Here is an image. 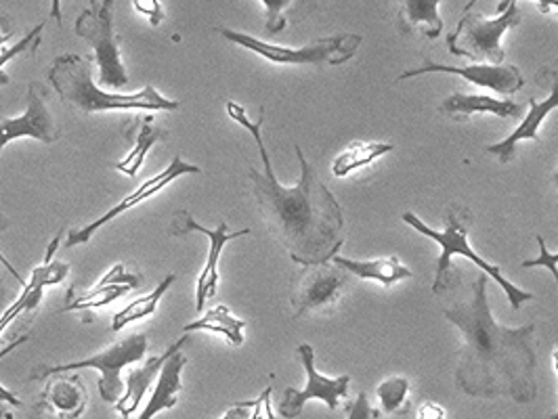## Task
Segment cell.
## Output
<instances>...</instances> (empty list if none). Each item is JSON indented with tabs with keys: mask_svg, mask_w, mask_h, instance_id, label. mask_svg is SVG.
<instances>
[{
	"mask_svg": "<svg viewBox=\"0 0 558 419\" xmlns=\"http://www.w3.org/2000/svg\"><path fill=\"white\" fill-rule=\"evenodd\" d=\"M225 108L231 120L251 133L258 147L263 172L251 168L248 176L260 217L274 239L296 264L307 267L332 260L344 244V214L328 185L308 164L303 149L299 145L294 147L301 162L299 183L294 187H283L276 178L263 140L265 108H260L256 122H251L246 110L233 101H227Z\"/></svg>",
	"mask_w": 558,
	"mask_h": 419,
	"instance_id": "6da1fadb",
	"label": "cell"
},
{
	"mask_svg": "<svg viewBox=\"0 0 558 419\" xmlns=\"http://www.w3.org/2000/svg\"><path fill=\"white\" fill-rule=\"evenodd\" d=\"M444 312L464 337L456 369L460 391L478 398L510 396L517 403L535 398V325L504 328L494 319L485 273L476 278L469 300Z\"/></svg>",
	"mask_w": 558,
	"mask_h": 419,
	"instance_id": "7a4b0ae2",
	"label": "cell"
},
{
	"mask_svg": "<svg viewBox=\"0 0 558 419\" xmlns=\"http://www.w3.org/2000/svg\"><path fill=\"white\" fill-rule=\"evenodd\" d=\"M93 56H59L47 76L61 103L81 113L129 112V110H167L177 112L181 101L167 99L156 86L147 84L140 93L116 95L101 90L93 81Z\"/></svg>",
	"mask_w": 558,
	"mask_h": 419,
	"instance_id": "3957f363",
	"label": "cell"
},
{
	"mask_svg": "<svg viewBox=\"0 0 558 419\" xmlns=\"http://www.w3.org/2000/svg\"><path fill=\"white\" fill-rule=\"evenodd\" d=\"M401 219H403V223L408 224V226H412L414 231H418L424 237H428V239H433V242H437L441 246V256H439V262H437V273H435V283H433V292L435 294H441L446 289H451L456 283H460V278H456L458 271L451 267V258L458 254V256H466L471 262H475V267H478L487 278L496 281L506 292L508 303H510V307L514 308V310H519L530 300H535V296L531 292H525V289H521L514 283L506 280L498 264L487 262L485 258H481L471 248V244H469V229H471V223H473V212L469 208L458 206V204L449 206L446 210V217H444V221H446L444 231H435V229L426 226L412 212H405Z\"/></svg>",
	"mask_w": 558,
	"mask_h": 419,
	"instance_id": "277c9868",
	"label": "cell"
},
{
	"mask_svg": "<svg viewBox=\"0 0 558 419\" xmlns=\"http://www.w3.org/2000/svg\"><path fill=\"white\" fill-rule=\"evenodd\" d=\"M215 32L221 34L227 42L244 47L252 53L279 65H342L349 59H353L363 42L362 36L357 34H335V36L317 38L305 47L292 49V47L263 42L251 34L235 32V29L217 28Z\"/></svg>",
	"mask_w": 558,
	"mask_h": 419,
	"instance_id": "5b68a950",
	"label": "cell"
},
{
	"mask_svg": "<svg viewBox=\"0 0 558 419\" xmlns=\"http://www.w3.org/2000/svg\"><path fill=\"white\" fill-rule=\"evenodd\" d=\"M521 22H523V11L517 0H508V7L494 20H487L481 13L469 11L458 22V28L447 36L449 53L500 65L506 59L502 36L508 29L519 26Z\"/></svg>",
	"mask_w": 558,
	"mask_h": 419,
	"instance_id": "8992f818",
	"label": "cell"
},
{
	"mask_svg": "<svg viewBox=\"0 0 558 419\" xmlns=\"http://www.w3.org/2000/svg\"><path fill=\"white\" fill-rule=\"evenodd\" d=\"M90 7L76 20V34L95 49L99 65V83L108 88H122L131 83L120 53V36L113 32L116 0H88Z\"/></svg>",
	"mask_w": 558,
	"mask_h": 419,
	"instance_id": "52a82bcc",
	"label": "cell"
},
{
	"mask_svg": "<svg viewBox=\"0 0 558 419\" xmlns=\"http://www.w3.org/2000/svg\"><path fill=\"white\" fill-rule=\"evenodd\" d=\"M149 348V340L145 334H133L124 337L122 342L113 344L108 350L76 361V363L56 365V367H38L29 373V380H49L56 378L59 373H70L78 369H97L101 371L99 380V394L106 403H116L124 394V382H122V369L126 365H135L145 357Z\"/></svg>",
	"mask_w": 558,
	"mask_h": 419,
	"instance_id": "ba28073f",
	"label": "cell"
},
{
	"mask_svg": "<svg viewBox=\"0 0 558 419\" xmlns=\"http://www.w3.org/2000/svg\"><path fill=\"white\" fill-rule=\"evenodd\" d=\"M347 271L332 260L307 264L296 275L290 303L296 317L335 310L347 285Z\"/></svg>",
	"mask_w": 558,
	"mask_h": 419,
	"instance_id": "9c48e42d",
	"label": "cell"
},
{
	"mask_svg": "<svg viewBox=\"0 0 558 419\" xmlns=\"http://www.w3.org/2000/svg\"><path fill=\"white\" fill-rule=\"evenodd\" d=\"M187 233H202L210 239V248H208V258H206V264L199 273V280H197L196 289V310H204L206 300L215 298L217 294V285H219V258H221V251L225 246L238 237H244V235H251V229H242V231H229L227 223H221L215 231H208L206 226L197 223L196 219L187 212V210H179L170 226H168V235L172 237H181V235H187Z\"/></svg>",
	"mask_w": 558,
	"mask_h": 419,
	"instance_id": "30bf717a",
	"label": "cell"
},
{
	"mask_svg": "<svg viewBox=\"0 0 558 419\" xmlns=\"http://www.w3.org/2000/svg\"><path fill=\"white\" fill-rule=\"evenodd\" d=\"M299 355H301V361H303L305 371H307V386L303 391L286 389L283 400L279 403L281 418H299L308 400H324L330 411H336L340 398H344L349 394L351 375H340V378L322 375L315 369V350L311 348V344H301Z\"/></svg>",
	"mask_w": 558,
	"mask_h": 419,
	"instance_id": "8fae6325",
	"label": "cell"
},
{
	"mask_svg": "<svg viewBox=\"0 0 558 419\" xmlns=\"http://www.w3.org/2000/svg\"><path fill=\"white\" fill-rule=\"evenodd\" d=\"M49 90L43 83H32L28 86V108L20 118L0 120V151L11 140L29 137L45 145H53L61 139V131L53 120V113L47 106Z\"/></svg>",
	"mask_w": 558,
	"mask_h": 419,
	"instance_id": "7c38bea8",
	"label": "cell"
},
{
	"mask_svg": "<svg viewBox=\"0 0 558 419\" xmlns=\"http://www.w3.org/2000/svg\"><path fill=\"white\" fill-rule=\"evenodd\" d=\"M187 174H199V167H194V164L185 162V160L179 158V156L172 158V162L168 164L165 172H160V174H156V176H149L137 192H133L131 196L124 197L118 206H113L112 210L106 212L101 219L93 221V223L88 224V226H83V229H72L63 246H65V248H76V246L88 244V242L93 239V235H95L104 224H108L110 221H113L116 217H120V214H124V212L137 208L145 199H149V197L160 194L162 189H167L172 181H177V178H181V176H187Z\"/></svg>",
	"mask_w": 558,
	"mask_h": 419,
	"instance_id": "4fadbf2b",
	"label": "cell"
},
{
	"mask_svg": "<svg viewBox=\"0 0 558 419\" xmlns=\"http://www.w3.org/2000/svg\"><path fill=\"white\" fill-rule=\"evenodd\" d=\"M426 74H453V76H462L469 83L478 84L483 88H492L496 93L502 95H514L525 86V76L521 74V70L517 65L510 63H500V65H492V63H476L469 67H456V65H441L435 63L430 59H424V63L418 67L405 70L397 83L408 81V78H416V76H426Z\"/></svg>",
	"mask_w": 558,
	"mask_h": 419,
	"instance_id": "5bb4252c",
	"label": "cell"
},
{
	"mask_svg": "<svg viewBox=\"0 0 558 419\" xmlns=\"http://www.w3.org/2000/svg\"><path fill=\"white\" fill-rule=\"evenodd\" d=\"M537 83L550 84V95H548V99L537 101V99H533V97H531L530 112L525 113L523 124H521V126H519L510 137H506V139L500 140V143H496V145H489V147H487V153L496 156L502 164L512 162L517 143L527 139L539 143V126H542V122L548 118V113L553 112V110H557L558 59H555V61H553V63H548V65H544V67L537 72Z\"/></svg>",
	"mask_w": 558,
	"mask_h": 419,
	"instance_id": "9a60e30c",
	"label": "cell"
},
{
	"mask_svg": "<svg viewBox=\"0 0 558 419\" xmlns=\"http://www.w3.org/2000/svg\"><path fill=\"white\" fill-rule=\"evenodd\" d=\"M192 337L190 334L183 335L181 340H177L167 353H162L160 357H151L149 361H145L143 367L140 369H133L126 378V392L116 400V411L124 419L131 418L137 409H140L141 400L143 396L149 391V386L158 380V373L162 371V367L167 363L168 357L177 350V348H183Z\"/></svg>",
	"mask_w": 558,
	"mask_h": 419,
	"instance_id": "2e32d148",
	"label": "cell"
},
{
	"mask_svg": "<svg viewBox=\"0 0 558 419\" xmlns=\"http://www.w3.org/2000/svg\"><path fill=\"white\" fill-rule=\"evenodd\" d=\"M43 400L59 419H78L86 411L88 391L81 375L59 373L53 382L43 392Z\"/></svg>",
	"mask_w": 558,
	"mask_h": 419,
	"instance_id": "e0dca14e",
	"label": "cell"
},
{
	"mask_svg": "<svg viewBox=\"0 0 558 419\" xmlns=\"http://www.w3.org/2000/svg\"><path fill=\"white\" fill-rule=\"evenodd\" d=\"M140 275L126 273L124 264H116L108 275H104L101 281L84 292L83 296H78L76 300H72L70 305H65L63 310L72 312V310H88V308L108 307L113 300L122 298L126 292H131L133 287L140 285Z\"/></svg>",
	"mask_w": 558,
	"mask_h": 419,
	"instance_id": "ac0fdd59",
	"label": "cell"
},
{
	"mask_svg": "<svg viewBox=\"0 0 558 419\" xmlns=\"http://www.w3.org/2000/svg\"><path fill=\"white\" fill-rule=\"evenodd\" d=\"M181 350L183 348H177L168 357L167 363H165L160 375H158V384L154 389V394L149 396V403L141 411L140 419H154L158 414L172 409L179 403V394L183 391L181 373H183V367L187 365V359L183 357Z\"/></svg>",
	"mask_w": 558,
	"mask_h": 419,
	"instance_id": "d6986e66",
	"label": "cell"
},
{
	"mask_svg": "<svg viewBox=\"0 0 558 419\" xmlns=\"http://www.w3.org/2000/svg\"><path fill=\"white\" fill-rule=\"evenodd\" d=\"M439 112L451 115L453 120H464V118L478 115V113H492V115H500V118H521L523 108L508 99L453 93L439 103Z\"/></svg>",
	"mask_w": 558,
	"mask_h": 419,
	"instance_id": "ffe728a7",
	"label": "cell"
},
{
	"mask_svg": "<svg viewBox=\"0 0 558 419\" xmlns=\"http://www.w3.org/2000/svg\"><path fill=\"white\" fill-rule=\"evenodd\" d=\"M401 9L397 15V24L403 34L418 32L422 38L435 40L441 36L444 20L439 15L441 0H399Z\"/></svg>",
	"mask_w": 558,
	"mask_h": 419,
	"instance_id": "44dd1931",
	"label": "cell"
},
{
	"mask_svg": "<svg viewBox=\"0 0 558 419\" xmlns=\"http://www.w3.org/2000/svg\"><path fill=\"white\" fill-rule=\"evenodd\" d=\"M338 267H342L347 273L355 275L363 281H378L385 287H391L399 281L410 280L412 271L399 262L397 256L392 258H380V260H351L340 254L332 258Z\"/></svg>",
	"mask_w": 558,
	"mask_h": 419,
	"instance_id": "7402d4cb",
	"label": "cell"
},
{
	"mask_svg": "<svg viewBox=\"0 0 558 419\" xmlns=\"http://www.w3.org/2000/svg\"><path fill=\"white\" fill-rule=\"evenodd\" d=\"M244 328L246 321L233 317L227 307L210 308L202 319H197L194 323L185 325L183 332L192 334V332H213V334H221L227 337L229 344L233 346H242L244 344Z\"/></svg>",
	"mask_w": 558,
	"mask_h": 419,
	"instance_id": "603a6c76",
	"label": "cell"
},
{
	"mask_svg": "<svg viewBox=\"0 0 558 419\" xmlns=\"http://www.w3.org/2000/svg\"><path fill=\"white\" fill-rule=\"evenodd\" d=\"M140 131L135 135V143H133V149L131 153L116 164V170L124 172L126 176H137L141 168L145 164V158L149 153V149L158 143V140L167 139V128H160V126H151V118H145L140 120Z\"/></svg>",
	"mask_w": 558,
	"mask_h": 419,
	"instance_id": "cb8c5ba5",
	"label": "cell"
},
{
	"mask_svg": "<svg viewBox=\"0 0 558 419\" xmlns=\"http://www.w3.org/2000/svg\"><path fill=\"white\" fill-rule=\"evenodd\" d=\"M392 143H353L347 151H342L332 164L335 176H349L357 168L369 167L374 160L391 153Z\"/></svg>",
	"mask_w": 558,
	"mask_h": 419,
	"instance_id": "d4e9b609",
	"label": "cell"
},
{
	"mask_svg": "<svg viewBox=\"0 0 558 419\" xmlns=\"http://www.w3.org/2000/svg\"><path fill=\"white\" fill-rule=\"evenodd\" d=\"M174 280H177V275L170 273V275H167V280L160 281V285H158L151 294L141 296L137 300H133L131 305H126V307L122 308V310H118V312L113 315L112 332H120L122 328H126V325H131V323H135V321H141V319L154 315V312L158 310V305H160L162 296L167 294L168 287L174 283Z\"/></svg>",
	"mask_w": 558,
	"mask_h": 419,
	"instance_id": "484cf974",
	"label": "cell"
},
{
	"mask_svg": "<svg viewBox=\"0 0 558 419\" xmlns=\"http://www.w3.org/2000/svg\"><path fill=\"white\" fill-rule=\"evenodd\" d=\"M408 392H410L408 378H391V380L383 382L376 389V394H378L380 405H383V411L392 414V416H405L408 409H410Z\"/></svg>",
	"mask_w": 558,
	"mask_h": 419,
	"instance_id": "4316f807",
	"label": "cell"
},
{
	"mask_svg": "<svg viewBox=\"0 0 558 419\" xmlns=\"http://www.w3.org/2000/svg\"><path fill=\"white\" fill-rule=\"evenodd\" d=\"M313 0H263L265 4V28L269 34H279L288 26V13L294 9V4Z\"/></svg>",
	"mask_w": 558,
	"mask_h": 419,
	"instance_id": "83f0119b",
	"label": "cell"
},
{
	"mask_svg": "<svg viewBox=\"0 0 558 419\" xmlns=\"http://www.w3.org/2000/svg\"><path fill=\"white\" fill-rule=\"evenodd\" d=\"M43 29H45V22H43V24H38V26H34V29L28 32V36H26L24 40H20L15 47H11L9 51L0 53V84H9V76L4 74V70H2V67H4V65L11 61V59L24 56V53H32V51H36V49H38Z\"/></svg>",
	"mask_w": 558,
	"mask_h": 419,
	"instance_id": "f1b7e54d",
	"label": "cell"
},
{
	"mask_svg": "<svg viewBox=\"0 0 558 419\" xmlns=\"http://www.w3.org/2000/svg\"><path fill=\"white\" fill-rule=\"evenodd\" d=\"M344 411H347V418L349 419H380V416H383V411L372 407L367 392H360L357 398L344 407Z\"/></svg>",
	"mask_w": 558,
	"mask_h": 419,
	"instance_id": "f546056e",
	"label": "cell"
},
{
	"mask_svg": "<svg viewBox=\"0 0 558 419\" xmlns=\"http://www.w3.org/2000/svg\"><path fill=\"white\" fill-rule=\"evenodd\" d=\"M11 226V221L4 217V214H0V233H4L7 229ZM2 269H7L15 280L22 281V285H26V281L22 280L20 275H17V271L2 258V254H0V307H2V303L11 296V285H9V281H7V278L2 275Z\"/></svg>",
	"mask_w": 558,
	"mask_h": 419,
	"instance_id": "4dcf8cb0",
	"label": "cell"
},
{
	"mask_svg": "<svg viewBox=\"0 0 558 419\" xmlns=\"http://www.w3.org/2000/svg\"><path fill=\"white\" fill-rule=\"evenodd\" d=\"M133 7L149 20V26H160L167 20V13L162 9L160 0H133Z\"/></svg>",
	"mask_w": 558,
	"mask_h": 419,
	"instance_id": "1f68e13d",
	"label": "cell"
},
{
	"mask_svg": "<svg viewBox=\"0 0 558 419\" xmlns=\"http://www.w3.org/2000/svg\"><path fill=\"white\" fill-rule=\"evenodd\" d=\"M537 244H539V258H535V260H525L523 262V269H533V267H546V269H550L553 271V278L557 280L558 285V254H550L548 248H546V242L542 239V237H537Z\"/></svg>",
	"mask_w": 558,
	"mask_h": 419,
	"instance_id": "d6a6232c",
	"label": "cell"
},
{
	"mask_svg": "<svg viewBox=\"0 0 558 419\" xmlns=\"http://www.w3.org/2000/svg\"><path fill=\"white\" fill-rule=\"evenodd\" d=\"M271 392L274 386H267V391L263 392L256 400H242L246 407L254 409L251 419H276L271 411Z\"/></svg>",
	"mask_w": 558,
	"mask_h": 419,
	"instance_id": "836d02e7",
	"label": "cell"
},
{
	"mask_svg": "<svg viewBox=\"0 0 558 419\" xmlns=\"http://www.w3.org/2000/svg\"><path fill=\"white\" fill-rule=\"evenodd\" d=\"M26 342H28V335H20V337H17V340H13L7 348H2V350H0V359H4L7 355H11L17 346H22V344H26ZM0 400L9 403V405H13V407H22V400H20L13 392H9L7 389H2V386H0Z\"/></svg>",
	"mask_w": 558,
	"mask_h": 419,
	"instance_id": "e575fe53",
	"label": "cell"
},
{
	"mask_svg": "<svg viewBox=\"0 0 558 419\" xmlns=\"http://www.w3.org/2000/svg\"><path fill=\"white\" fill-rule=\"evenodd\" d=\"M446 418V411L444 407H439L437 403H424L420 407L418 419H444Z\"/></svg>",
	"mask_w": 558,
	"mask_h": 419,
	"instance_id": "d590c367",
	"label": "cell"
},
{
	"mask_svg": "<svg viewBox=\"0 0 558 419\" xmlns=\"http://www.w3.org/2000/svg\"><path fill=\"white\" fill-rule=\"evenodd\" d=\"M15 32H17V28H15L13 20L9 15H0V49L7 40H11L15 36Z\"/></svg>",
	"mask_w": 558,
	"mask_h": 419,
	"instance_id": "8d00e7d4",
	"label": "cell"
},
{
	"mask_svg": "<svg viewBox=\"0 0 558 419\" xmlns=\"http://www.w3.org/2000/svg\"><path fill=\"white\" fill-rule=\"evenodd\" d=\"M221 419H251V407H246L244 403H235Z\"/></svg>",
	"mask_w": 558,
	"mask_h": 419,
	"instance_id": "74e56055",
	"label": "cell"
},
{
	"mask_svg": "<svg viewBox=\"0 0 558 419\" xmlns=\"http://www.w3.org/2000/svg\"><path fill=\"white\" fill-rule=\"evenodd\" d=\"M53 416H56V414L49 409V405H47L45 400H40V403L34 405V419H56ZM4 419H13V414H7V418Z\"/></svg>",
	"mask_w": 558,
	"mask_h": 419,
	"instance_id": "f35d334b",
	"label": "cell"
},
{
	"mask_svg": "<svg viewBox=\"0 0 558 419\" xmlns=\"http://www.w3.org/2000/svg\"><path fill=\"white\" fill-rule=\"evenodd\" d=\"M51 17L56 20L57 26L61 28L63 26V13H61V0H51Z\"/></svg>",
	"mask_w": 558,
	"mask_h": 419,
	"instance_id": "ab89813d",
	"label": "cell"
},
{
	"mask_svg": "<svg viewBox=\"0 0 558 419\" xmlns=\"http://www.w3.org/2000/svg\"><path fill=\"white\" fill-rule=\"evenodd\" d=\"M539 4L542 13H550V9H558V0H533Z\"/></svg>",
	"mask_w": 558,
	"mask_h": 419,
	"instance_id": "60d3db41",
	"label": "cell"
},
{
	"mask_svg": "<svg viewBox=\"0 0 558 419\" xmlns=\"http://www.w3.org/2000/svg\"><path fill=\"white\" fill-rule=\"evenodd\" d=\"M555 369H557V373H558V346H557V350H555ZM548 419H558V411L557 414H553V416H550V418Z\"/></svg>",
	"mask_w": 558,
	"mask_h": 419,
	"instance_id": "b9f144b4",
	"label": "cell"
},
{
	"mask_svg": "<svg viewBox=\"0 0 558 419\" xmlns=\"http://www.w3.org/2000/svg\"><path fill=\"white\" fill-rule=\"evenodd\" d=\"M7 414H9V411L4 409V400H0V419L7 418Z\"/></svg>",
	"mask_w": 558,
	"mask_h": 419,
	"instance_id": "7bdbcfd3",
	"label": "cell"
},
{
	"mask_svg": "<svg viewBox=\"0 0 558 419\" xmlns=\"http://www.w3.org/2000/svg\"><path fill=\"white\" fill-rule=\"evenodd\" d=\"M475 2H476V0H469V2H466V7H464V11H466V13H469V11H473V7H475Z\"/></svg>",
	"mask_w": 558,
	"mask_h": 419,
	"instance_id": "ee69618b",
	"label": "cell"
},
{
	"mask_svg": "<svg viewBox=\"0 0 558 419\" xmlns=\"http://www.w3.org/2000/svg\"><path fill=\"white\" fill-rule=\"evenodd\" d=\"M553 181H555V185H557V189H558V170H557V172H555V176H553Z\"/></svg>",
	"mask_w": 558,
	"mask_h": 419,
	"instance_id": "f6af8a7d",
	"label": "cell"
}]
</instances>
